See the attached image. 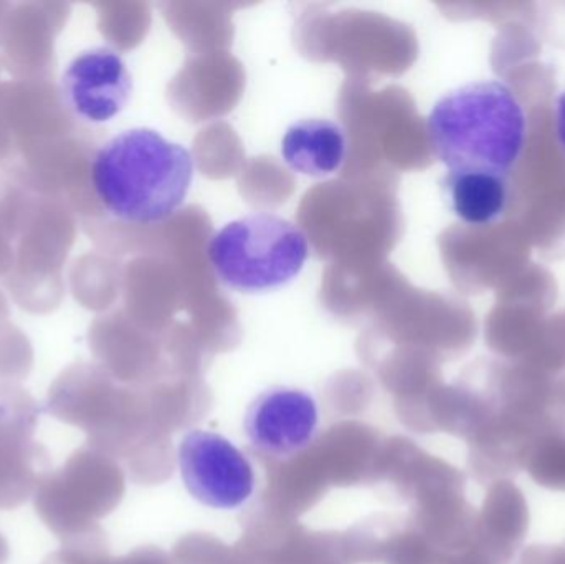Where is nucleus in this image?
Here are the masks:
<instances>
[{
    "label": "nucleus",
    "mask_w": 565,
    "mask_h": 564,
    "mask_svg": "<svg viewBox=\"0 0 565 564\" xmlns=\"http://www.w3.org/2000/svg\"><path fill=\"white\" fill-rule=\"evenodd\" d=\"M89 179L99 204L119 221L158 224L184 204L194 158L156 129L131 128L99 146Z\"/></svg>",
    "instance_id": "f257e3e1"
},
{
    "label": "nucleus",
    "mask_w": 565,
    "mask_h": 564,
    "mask_svg": "<svg viewBox=\"0 0 565 564\" xmlns=\"http://www.w3.org/2000/svg\"><path fill=\"white\" fill-rule=\"evenodd\" d=\"M427 132L448 171L510 175L526 149V109L507 83L471 82L435 103Z\"/></svg>",
    "instance_id": "f03ea898"
},
{
    "label": "nucleus",
    "mask_w": 565,
    "mask_h": 564,
    "mask_svg": "<svg viewBox=\"0 0 565 564\" xmlns=\"http://www.w3.org/2000/svg\"><path fill=\"white\" fill-rule=\"evenodd\" d=\"M207 255L225 287L262 294L285 287L301 274L309 242L295 222L271 212H254L215 232Z\"/></svg>",
    "instance_id": "7ed1b4c3"
},
{
    "label": "nucleus",
    "mask_w": 565,
    "mask_h": 564,
    "mask_svg": "<svg viewBox=\"0 0 565 564\" xmlns=\"http://www.w3.org/2000/svg\"><path fill=\"white\" fill-rule=\"evenodd\" d=\"M178 466L188 492L209 509H241L254 496V466L222 434L189 430L179 444Z\"/></svg>",
    "instance_id": "20e7f679"
},
{
    "label": "nucleus",
    "mask_w": 565,
    "mask_h": 564,
    "mask_svg": "<svg viewBox=\"0 0 565 564\" xmlns=\"http://www.w3.org/2000/svg\"><path fill=\"white\" fill-rule=\"evenodd\" d=\"M244 429L248 443L262 456L291 459L305 453L318 436V403L299 387H268L248 404Z\"/></svg>",
    "instance_id": "39448f33"
},
{
    "label": "nucleus",
    "mask_w": 565,
    "mask_h": 564,
    "mask_svg": "<svg viewBox=\"0 0 565 564\" xmlns=\"http://www.w3.org/2000/svg\"><path fill=\"white\" fill-rule=\"evenodd\" d=\"M60 93L76 118L102 125L128 106L132 75L121 53L93 46L79 52L63 70Z\"/></svg>",
    "instance_id": "423d86ee"
},
{
    "label": "nucleus",
    "mask_w": 565,
    "mask_h": 564,
    "mask_svg": "<svg viewBox=\"0 0 565 564\" xmlns=\"http://www.w3.org/2000/svg\"><path fill=\"white\" fill-rule=\"evenodd\" d=\"M39 407L22 390L0 393V509L22 506L45 476L46 453L36 440Z\"/></svg>",
    "instance_id": "0eeeda50"
},
{
    "label": "nucleus",
    "mask_w": 565,
    "mask_h": 564,
    "mask_svg": "<svg viewBox=\"0 0 565 564\" xmlns=\"http://www.w3.org/2000/svg\"><path fill=\"white\" fill-rule=\"evenodd\" d=\"M348 152V138L338 121L305 118L286 129L281 156L295 172L324 178L339 171Z\"/></svg>",
    "instance_id": "6e6552de"
},
{
    "label": "nucleus",
    "mask_w": 565,
    "mask_h": 564,
    "mask_svg": "<svg viewBox=\"0 0 565 564\" xmlns=\"http://www.w3.org/2000/svg\"><path fill=\"white\" fill-rule=\"evenodd\" d=\"M444 189L454 214L473 227L498 224L510 207V175L487 171H448Z\"/></svg>",
    "instance_id": "1a4fd4ad"
},
{
    "label": "nucleus",
    "mask_w": 565,
    "mask_h": 564,
    "mask_svg": "<svg viewBox=\"0 0 565 564\" xmlns=\"http://www.w3.org/2000/svg\"><path fill=\"white\" fill-rule=\"evenodd\" d=\"M82 549L78 543L66 540L65 545L58 552L50 555L43 564H83Z\"/></svg>",
    "instance_id": "9d476101"
},
{
    "label": "nucleus",
    "mask_w": 565,
    "mask_h": 564,
    "mask_svg": "<svg viewBox=\"0 0 565 564\" xmlns=\"http://www.w3.org/2000/svg\"><path fill=\"white\" fill-rule=\"evenodd\" d=\"M556 136L565 152V89L556 99Z\"/></svg>",
    "instance_id": "9b49d317"
}]
</instances>
